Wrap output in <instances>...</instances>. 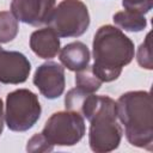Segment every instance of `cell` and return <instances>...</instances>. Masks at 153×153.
<instances>
[{"label":"cell","instance_id":"cell-1","mask_svg":"<svg viewBox=\"0 0 153 153\" xmlns=\"http://www.w3.org/2000/svg\"><path fill=\"white\" fill-rule=\"evenodd\" d=\"M92 49L94 62L91 68L102 82L116 80L135 53L133 41L112 25H103L97 30Z\"/></svg>","mask_w":153,"mask_h":153},{"label":"cell","instance_id":"cell-2","mask_svg":"<svg viewBox=\"0 0 153 153\" xmlns=\"http://www.w3.org/2000/svg\"><path fill=\"white\" fill-rule=\"evenodd\" d=\"M117 118L124 126L128 142L153 151V111L148 91H128L116 100Z\"/></svg>","mask_w":153,"mask_h":153},{"label":"cell","instance_id":"cell-3","mask_svg":"<svg viewBox=\"0 0 153 153\" xmlns=\"http://www.w3.org/2000/svg\"><path fill=\"white\" fill-rule=\"evenodd\" d=\"M88 121V143L93 152H111L120 146L122 128L116 114V102L112 98L98 96L96 108Z\"/></svg>","mask_w":153,"mask_h":153},{"label":"cell","instance_id":"cell-4","mask_svg":"<svg viewBox=\"0 0 153 153\" xmlns=\"http://www.w3.org/2000/svg\"><path fill=\"white\" fill-rule=\"evenodd\" d=\"M42 108L36 93L27 88L10 92L5 104V122L13 131H26L39 120Z\"/></svg>","mask_w":153,"mask_h":153},{"label":"cell","instance_id":"cell-5","mask_svg":"<svg viewBox=\"0 0 153 153\" xmlns=\"http://www.w3.org/2000/svg\"><path fill=\"white\" fill-rule=\"evenodd\" d=\"M48 25L59 37H79L90 25L87 6L81 0H62L54 8Z\"/></svg>","mask_w":153,"mask_h":153},{"label":"cell","instance_id":"cell-6","mask_svg":"<svg viewBox=\"0 0 153 153\" xmlns=\"http://www.w3.org/2000/svg\"><path fill=\"white\" fill-rule=\"evenodd\" d=\"M84 117L74 111L54 112L45 122L42 134L53 146H74L85 135Z\"/></svg>","mask_w":153,"mask_h":153},{"label":"cell","instance_id":"cell-7","mask_svg":"<svg viewBox=\"0 0 153 153\" xmlns=\"http://www.w3.org/2000/svg\"><path fill=\"white\" fill-rule=\"evenodd\" d=\"M56 0H12L11 13L17 20L39 26L49 23Z\"/></svg>","mask_w":153,"mask_h":153},{"label":"cell","instance_id":"cell-8","mask_svg":"<svg viewBox=\"0 0 153 153\" xmlns=\"http://www.w3.org/2000/svg\"><path fill=\"white\" fill-rule=\"evenodd\" d=\"M32 81L42 96L48 99H56L65 91V68L54 61L42 63L36 69Z\"/></svg>","mask_w":153,"mask_h":153},{"label":"cell","instance_id":"cell-9","mask_svg":"<svg viewBox=\"0 0 153 153\" xmlns=\"http://www.w3.org/2000/svg\"><path fill=\"white\" fill-rule=\"evenodd\" d=\"M31 71L29 59L19 51L5 50L0 45V82L22 84L26 81Z\"/></svg>","mask_w":153,"mask_h":153},{"label":"cell","instance_id":"cell-10","mask_svg":"<svg viewBox=\"0 0 153 153\" xmlns=\"http://www.w3.org/2000/svg\"><path fill=\"white\" fill-rule=\"evenodd\" d=\"M30 48L41 59H53L60 51V38L50 26L38 29L30 36Z\"/></svg>","mask_w":153,"mask_h":153},{"label":"cell","instance_id":"cell-11","mask_svg":"<svg viewBox=\"0 0 153 153\" xmlns=\"http://www.w3.org/2000/svg\"><path fill=\"white\" fill-rule=\"evenodd\" d=\"M59 59L63 67L69 71L78 72L90 63L91 54L87 45L80 41L71 42L66 44L60 51Z\"/></svg>","mask_w":153,"mask_h":153},{"label":"cell","instance_id":"cell-12","mask_svg":"<svg viewBox=\"0 0 153 153\" xmlns=\"http://www.w3.org/2000/svg\"><path fill=\"white\" fill-rule=\"evenodd\" d=\"M97 98L98 96L94 93H87L74 87L69 90L65 97V108L66 110L78 112L84 118L88 120L96 108Z\"/></svg>","mask_w":153,"mask_h":153},{"label":"cell","instance_id":"cell-13","mask_svg":"<svg viewBox=\"0 0 153 153\" xmlns=\"http://www.w3.org/2000/svg\"><path fill=\"white\" fill-rule=\"evenodd\" d=\"M112 20L115 25H117L120 29L130 32L142 31L147 26V20L145 18V14L130 10L116 12L112 17Z\"/></svg>","mask_w":153,"mask_h":153},{"label":"cell","instance_id":"cell-14","mask_svg":"<svg viewBox=\"0 0 153 153\" xmlns=\"http://www.w3.org/2000/svg\"><path fill=\"white\" fill-rule=\"evenodd\" d=\"M103 82L93 73L91 66H86L85 68L75 72V87L84 92L94 93L100 88Z\"/></svg>","mask_w":153,"mask_h":153},{"label":"cell","instance_id":"cell-15","mask_svg":"<svg viewBox=\"0 0 153 153\" xmlns=\"http://www.w3.org/2000/svg\"><path fill=\"white\" fill-rule=\"evenodd\" d=\"M18 30L19 25L16 17L8 11H0V43L13 41Z\"/></svg>","mask_w":153,"mask_h":153},{"label":"cell","instance_id":"cell-16","mask_svg":"<svg viewBox=\"0 0 153 153\" xmlns=\"http://www.w3.org/2000/svg\"><path fill=\"white\" fill-rule=\"evenodd\" d=\"M136 60L137 63L146 69L153 68V61H152V49H151V33L148 32L146 35V38L143 43L140 44L137 53H136Z\"/></svg>","mask_w":153,"mask_h":153},{"label":"cell","instance_id":"cell-17","mask_svg":"<svg viewBox=\"0 0 153 153\" xmlns=\"http://www.w3.org/2000/svg\"><path fill=\"white\" fill-rule=\"evenodd\" d=\"M54 146L45 139V136L42 133L35 134L31 136V139L27 141L26 151L30 153H39V152H51Z\"/></svg>","mask_w":153,"mask_h":153},{"label":"cell","instance_id":"cell-18","mask_svg":"<svg viewBox=\"0 0 153 153\" xmlns=\"http://www.w3.org/2000/svg\"><path fill=\"white\" fill-rule=\"evenodd\" d=\"M122 5L124 10H130L145 14L152 10L153 0H122Z\"/></svg>","mask_w":153,"mask_h":153},{"label":"cell","instance_id":"cell-19","mask_svg":"<svg viewBox=\"0 0 153 153\" xmlns=\"http://www.w3.org/2000/svg\"><path fill=\"white\" fill-rule=\"evenodd\" d=\"M4 121H5V114H4V104L2 100L0 99V135L4 129Z\"/></svg>","mask_w":153,"mask_h":153}]
</instances>
